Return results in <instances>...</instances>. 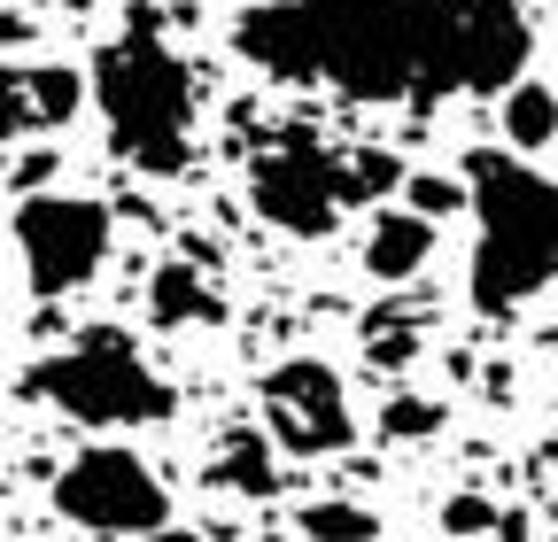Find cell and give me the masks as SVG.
<instances>
[{
    "mask_svg": "<svg viewBox=\"0 0 558 542\" xmlns=\"http://www.w3.org/2000/svg\"><path fill=\"white\" fill-rule=\"evenodd\" d=\"M47 171H54V156H47V148H32V156L16 148V163H9V186H16V201H24V194H47Z\"/></svg>",
    "mask_w": 558,
    "mask_h": 542,
    "instance_id": "d6986e66",
    "label": "cell"
},
{
    "mask_svg": "<svg viewBox=\"0 0 558 542\" xmlns=\"http://www.w3.org/2000/svg\"><path fill=\"white\" fill-rule=\"evenodd\" d=\"M94 109H101L109 148L132 171H148V178L186 171V156H194V78L163 47L156 16H132V32L94 54Z\"/></svg>",
    "mask_w": 558,
    "mask_h": 542,
    "instance_id": "3957f363",
    "label": "cell"
},
{
    "mask_svg": "<svg viewBox=\"0 0 558 542\" xmlns=\"http://www.w3.org/2000/svg\"><path fill=\"white\" fill-rule=\"evenodd\" d=\"M248 201L264 225L295 233V241H326L333 218L349 210V163L326 156L311 132H288V140H271L248 163Z\"/></svg>",
    "mask_w": 558,
    "mask_h": 542,
    "instance_id": "52a82bcc",
    "label": "cell"
},
{
    "mask_svg": "<svg viewBox=\"0 0 558 542\" xmlns=\"http://www.w3.org/2000/svg\"><path fill=\"white\" fill-rule=\"evenodd\" d=\"M148 318L156 325H202V318H218V295H209L186 263H163L148 280Z\"/></svg>",
    "mask_w": 558,
    "mask_h": 542,
    "instance_id": "7c38bea8",
    "label": "cell"
},
{
    "mask_svg": "<svg viewBox=\"0 0 558 542\" xmlns=\"http://www.w3.org/2000/svg\"><path fill=\"white\" fill-rule=\"evenodd\" d=\"M295 534H303V542H373V534H380V519H373L365 504L318 496V504H303V512H295Z\"/></svg>",
    "mask_w": 558,
    "mask_h": 542,
    "instance_id": "4fadbf2b",
    "label": "cell"
},
{
    "mask_svg": "<svg viewBox=\"0 0 558 542\" xmlns=\"http://www.w3.org/2000/svg\"><path fill=\"white\" fill-rule=\"evenodd\" d=\"M488 527H505V519L488 512L481 496H450V504H442V534H458V542H465V534H488Z\"/></svg>",
    "mask_w": 558,
    "mask_h": 542,
    "instance_id": "ac0fdd59",
    "label": "cell"
},
{
    "mask_svg": "<svg viewBox=\"0 0 558 542\" xmlns=\"http://www.w3.org/2000/svg\"><path fill=\"white\" fill-rule=\"evenodd\" d=\"M54 519H70V527H86V534H156V527H171V489L148 472V457H132V449H117V442H94V449H78L62 472H54Z\"/></svg>",
    "mask_w": 558,
    "mask_h": 542,
    "instance_id": "8992f818",
    "label": "cell"
},
{
    "mask_svg": "<svg viewBox=\"0 0 558 542\" xmlns=\"http://www.w3.org/2000/svg\"><path fill=\"white\" fill-rule=\"evenodd\" d=\"M497 124H505V140H512L520 156H535V148L558 140V94H550L543 78H520L512 94H497Z\"/></svg>",
    "mask_w": 558,
    "mask_h": 542,
    "instance_id": "8fae6325",
    "label": "cell"
},
{
    "mask_svg": "<svg viewBox=\"0 0 558 542\" xmlns=\"http://www.w3.org/2000/svg\"><path fill=\"white\" fill-rule=\"evenodd\" d=\"M24 395L54 403V411L78 419V427H156V419L179 411L171 380L140 365V349L124 342L117 325H94V333H78L70 349L39 357V365L24 372Z\"/></svg>",
    "mask_w": 558,
    "mask_h": 542,
    "instance_id": "277c9868",
    "label": "cell"
},
{
    "mask_svg": "<svg viewBox=\"0 0 558 542\" xmlns=\"http://www.w3.org/2000/svg\"><path fill=\"white\" fill-rule=\"evenodd\" d=\"M241 62L279 86H333L349 101L512 94L527 78L520 0H264L233 24Z\"/></svg>",
    "mask_w": 558,
    "mask_h": 542,
    "instance_id": "6da1fadb",
    "label": "cell"
},
{
    "mask_svg": "<svg viewBox=\"0 0 558 542\" xmlns=\"http://www.w3.org/2000/svg\"><path fill=\"white\" fill-rule=\"evenodd\" d=\"M458 201H473V186H458V178H442V171H418V178H411V210H418V218H450Z\"/></svg>",
    "mask_w": 558,
    "mask_h": 542,
    "instance_id": "2e32d148",
    "label": "cell"
},
{
    "mask_svg": "<svg viewBox=\"0 0 558 542\" xmlns=\"http://www.w3.org/2000/svg\"><path fill=\"white\" fill-rule=\"evenodd\" d=\"M256 411H264V434L288 449V457H341L357 442V419H349V387L326 357H288L271 365L264 387H256Z\"/></svg>",
    "mask_w": 558,
    "mask_h": 542,
    "instance_id": "ba28073f",
    "label": "cell"
},
{
    "mask_svg": "<svg viewBox=\"0 0 558 542\" xmlns=\"http://www.w3.org/2000/svg\"><path fill=\"white\" fill-rule=\"evenodd\" d=\"M380 434H388V442H427V434H442V403H435V395H388Z\"/></svg>",
    "mask_w": 558,
    "mask_h": 542,
    "instance_id": "9a60e30c",
    "label": "cell"
},
{
    "mask_svg": "<svg viewBox=\"0 0 558 542\" xmlns=\"http://www.w3.org/2000/svg\"><path fill=\"white\" fill-rule=\"evenodd\" d=\"M9 225H16V256H24V287L39 303L78 295L109 263V241H117L109 201H94V194H24Z\"/></svg>",
    "mask_w": 558,
    "mask_h": 542,
    "instance_id": "5b68a950",
    "label": "cell"
},
{
    "mask_svg": "<svg viewBox=\"0 0 558 542\" xmlns=\"http://www.w3.org/2000/svg\"><path fill=\"white\" fill-rule=\"evenodd\" d=\"M427 256H435V218H418L411 201L373 218V233H365V271H373L380 287L418 280V271H427Z\"/></svg>",
    "mask_w": 558,
    "mask_h": 542,
    "instance_id": "30bf717a",
    "label": "cell"
},
{
    "mask_svg": "<svg viewBox=\"0 0 558 542\" xmlns=\"http://www.w3.org/2000/svg\"><path fill=\"white\" fill-rule=\"evenodd\" d=\"M209 481H226V489H241V496H271V449L256 442V434H233L226 449H218V465H209Z\"/></svg>",
    "mask_w": 558,
    "mask_h": 542,
    "instance_id": "5bb4252c",
    "label": "cell"
},
{
    "mask_svg": "<svg viewBox=\"0 0 558 542\" xmlns=\"http://www.w3.org/2000/svg\"><path fill=\"white\" fill-rule=\"evenodd\" d=\"M465 186H473V225H481L465 303L481 318H512L558 280V178L520 163V148H473Z\"/></svg>",
    "mask_w": 558,
    "mask_h": 542,
    "instance_id": "7a4b0ae2",
    "label": "cell"
},
{
    "mask_svg": "<svg viewBox=\"0 0 558 542\" xmlns=\"http://www.w3.org/2000/svg\"><path fill=\"white\" fill-rule=\"evenodd\" d=\"M403 171H396V156H380V148H365V156H349V201H373V194H388Z\"/></svg>",
    "mask_w": 558,
    "mask_h": 542,
    "instance_id": "e0dca14e",
    "label": "cell"
},
{
    "mask_svg": "<svg viewBox=\"0 0 558 542\" xmlns=\"http://www.w3.org/2000/svg\"><path fill=\"white\" fill-rule=\"evenodd\" d=\"M86 86L94 78L70 71V62H32V71L16 62L9 71V140H24L32 124H70L86 109Z\"/></svg>",
    "mask_w": 558,
    "mask_h": 542,
    "instance_id": "9c48e42d",
    "label": "cell"
},
{
    "mask_svg": "<svg viewBox=\"0 0 558 542\" xmlns=\"http://www.w3.org/2000/svg\"><path fill=\"white\" fill-rule=\"evenodd\" d=\"M132 542H202L194 527H156V534H132Z\"/></svg>",
    "mask_w": 558,
    "mask_h": 542,
    "instance_id": "ffe728a7",
    "label": "cell"
}]
</instances>
